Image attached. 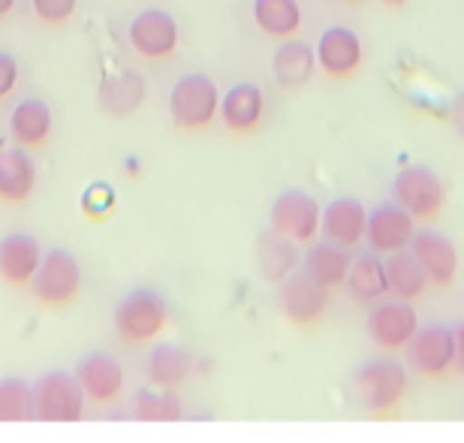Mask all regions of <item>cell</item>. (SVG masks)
Wrapping results in <instances>:
<instances>
[{"instance_id":"obj_17","label":"cell","mask_w":464,"mask_h":443,"mask_svg":"<svg viewBox=\"0 0 464 443\" xmlns=\"http://www.w3.org/2000/svg\"><path fill=\"white\" fill-rule=\"evenodd\" d=\"M266 115V94L254 82H238L227 94H220V121L229 133L247 136L259 130Z\"/></svg>"},{"instance_id":"obj_19","label":"cell","mask_w":464,"mask_h":443,"mask_svg":"<svg viewBox=\"0 0 464 443\" xmlns=\"http://www.w3.org/2000/svg\"><path fill=\"white\" fill-rule=\"evenodd\" d=\"M36 188V163L27 148H0V202L22 206Z\"/></svg>"},{"instance_id":"obj_36","label":"cell","mask_w":464,"mask_h":443,"mask_svg":"<svg viewBox=\"0 0 464 443\" xmlns=\"http://www.w3.org/2000/svg\"><path fill=\"white\" fill-rule=\"evenodd\" d=\"M15 9V0H0V18H6Z\"/></svg>"},{"instance_id":"obj_5","label":"cell","mask_w":464,"mask_h":443,"mask_svg":"<svg viewBox=\"0 0 464 443\" xmlns=\"http://www.w3.org/2000/svg\"><path fill=\"white\" fill-rule=\"evenodd\" d=\"M31 293L43 308L52 311L70 308L82 293L79 260L70 251H63V247H52L49 254H43L40 269H36L31 281Z\"/></svg>"},{"instance_id":"obj_20","label":"cell","mask_w":464,"mask_h":443,"mask_svg":"<svg viewBox=\"0 0 464 443\" xmlns=\"http://www.w3.org/2000/svg\"><path fill=\"white\" fill-rule=\"evenodd\" d=\"M314 70H317V52L308 43L295 40V36L277 43L272 58V76L284 91L304 88L314 79Z\"/></svg>"},{"instance_id":"obj_32","label":"cell","mask_w":464,"mask_h":443,"mask_svg":"<svg viewBox=\"0 0 464 443\" xmlns=\"http://www.w3.org/2000/svg\"><path fill=\"white\" fill-rule=\"evenodd\" d=\"M31 6H34V15L40 18L43 24L61 27V24H67L72 18L79 0H31Z\"/></svg>"},{"instance_id":"obj_29","label":"cell","mask_w":464,"mask_h":443,"mask_svg":"<svg viewBox=\"0 0 464 443\" xmlns=\"http://www.w3.org/2000/svg\"><path fill=\"white\" fill-rule=\"evenodd\" d=\"M133 417L142 422H179L184 417L179 395L172 390H157V386H145L133 399Z\"/></svg>"},{"instance_id":"obj_14","label":"cell","mask_w":464,"mask_h":443,"mask_svg":"<svg viewBox=\"0 0 464 443\" xmlns=\"http://www.w3.org/2000/svg\"><path fill=\"white\" fill-rule=\"evenodd\" d=\"M76 380L82 386V392H85L88 404L109 408V404H115L121 399V392H124V368H121L115 356L94 350V353L79 359Z\"/></svg>"},{"instance_id":"obj_24","label":"cell","mask_w":464,"mask_h":443,"mask_svg":"<svg viewBox=\"0 0 464 443\" xmlns=\"http://www.w3.org/2000/svg\"><path fill=\"white\" fill-rule=\"evenodd\" d=\"M350 265H353V256L347 247L332 245L326 238L308 245V254H304V272H308L317 284H323L329 293L344 287Z\"/></svg>"},{"instance_id":"obj_35","label":"cell","mask_w":464,"mask_h":443,"mask_svg":"<svg viewBox=\"0 0 464 443\" xmlns=\"http://www.w3.org/2000/svg\"><path fill=\"white\" fill-rule=\"evenodd\" d=\"M464 380V326H456V368H452Z\"/></svg>"},{"instance_id":"obj_11","label":"cell","mask_w":464,"mask_h":443,"mask_svg":"<svg viewBox=\"0 0 464 443\" xmlns=\"http://www.w3.org/2000/svg\"><path fill=\"white\" fill-rule=\"evenodd\" d=\"M179 22L166 9H142L130 22V45L145 61H166L179 52Z\"/></svg>"},{"instance_id":"obj_6","label":"cell","mask_w":464,"mask_h":443,"mask_svg":"<svg viewBox=\"0 0 464 443\" xmlns=\"http://www.w3.org/2000/svg\"><path fill=\"white\" fill-rule=\"evenodd\" d=\"M85 404L88 399L76 374L61 368H52L34 383V410L40 422H79L85 417Z\"/></svg>"},{"instance_id":"obj_31","label":"cell","mask_w":464,"mask_h":443,"mask_svg":"<svg viewBox=\"0 0 464 443\" xmlns=\"http://www.w3.org/2000/svg\"><path fill=\"white\" fill-rule=\"evenodd\" d=\"M82 211L91 220H103L115 211V188L106 181H94L88 184L85 193H82Z\"/></svg>"},{"instance_id":"obj_22","label":"cell","mask_w":464,"mask_h":443,"mask_svg":"<svg viewBox=\"0 0 464 443\" xmlns=\"http://www.w3.org/2000/svg\"><path fill=\"white\" fill-rule=\"evenodd\" d=\"M49 133H52V109L40 97L22 100L13 109V115H9V136H13L15 145L27 148V151L43 148L49 142Z\"/></svg>"},{"instance_id":"obj_10","label":"cell","mask_w":464,"mask_h":443,"mask_svg":"<svg viewBox=\"0 0 464 443\" xmlns=\"http://www.w3.org/2000/svg\"><path fill=\"white\" fill-rule=\"evenodd\" d=\"M281 313L293 329H317L329 313V290L308 272H293L281 281Z\"/></svg>"},{"instance_id":"obj_12","label":"cell","mask_w":464,"mask_h":443,"mask_svg":"<svg viewBox=\"0 0 464 443\" xmlns=\"http://www.w3.org/2000/svg\"><path fill=\"white\" fill-rule=\"evenodd\" d=\"M413 236H416V220L398 202H383L374 211H368L365 242L374 254L392 256L398 251H407Z\"/></svg>"},{"instance_id":"obj_30","label":"cell","mask_w":464,"mask_h":443,"mask_svg":"<svg viewBox=\"0 0 464 443\" xmlns=\"http://www.w3.org/2000/svg\"><path fill=\"white\" fill-rule=\"evenodd\" d=\"M34 386L22 377L0 380V422H34Z\"/></svg>"},{"instance_id":"obj_26","label":"cell","mask_w":464,"mask_h":443,"mask_svg":"<svg viewBox=\"0 0 464 443\" xmlns=\"http://www.w3.org/2000/svg\"><path fill=\"white\" fill-rule=\"evenodd\" d=\"M256 263H259V272L266 274V281L281 284L290 278L295 272V265H299V245L284 238L281 233H275V229H268L256 242Z\"/></svg>"},{"instance_id":"obj_38","label":"cell","mask_w":464,"mask_h":443,"mask_svg":"<svg viewBox=\"0 0 464 443\" xmlns=\"http://www.w3.org/2000/svg\"><path fill=\"white\" fill-rule=\"evenodd\" d=\"M347 4H365V0H347Z\"/></svg>"},{"instance_id":"obj_28","label":"cell","mask_w":464,"mask_h":443,"mask_svg":"<svg viewBox=\"0 0 464 443\" xmlns=\"http://www.w3.org/2000/svg\"><path fill=\"white\" fill-rule=\"evenodd\" d=\"M386 281H389V293L395 299L404 302H420L425 293H429V278H425L422 265L416 263V256L411 251H398L386 260Z\"/></svg>"},{"instance_id":"obj_23","label":"cell","mask_w":464,"mask_h":443,"mask_svg":"<svg viewBox=\"0 0 464 443\" xmlns=\"http://www.w3.org/2000/svg\"><path fill=\"white\" fill-rule=\"evenodd\" d=\"M344 290L353 302L359 304H371L374 308L377 302H383L389 295V281H386V263L380 260V254H362L353 260Z\"/></svg>"},{"instance_id":"obj_21","label":"cell","mask_w":464,"mask_h":443,"mask_svg":"<svg viewBox=\"0 0 464 443\" xmlns=\"http://www.w3.org/2000/svg\"><path fill=\"white\" fill-rule=\"evenodd\" d=\"M97 100H100V109L112 118H124L130 112H136L145 100V79L139 70H118V72H109L100 82V91H97Z\"/></svg>"},{"instance_id":"obj_9","label":"cell","mask_w":464,"mask_h":443,"mask_svg":"<svg viewBox=\"0 0 464 443\" xmlns=\"http://www.w3.org/2000/svg\"><path fill=\"white\" fill-rule=\"evenodd\" d=\"M407 362H411L413 374L429 383L447 380L456 368V329H447L440 323L420 329L407 347Z\"/></svg>"},{"instance_id":"obj_27","label":"cell","mask_w":464,"mask_h":443,"mask_svg":"<svg viewBox=\"0 0 464 443\" xmlns=\"http://www.w3.org/2000/svg\"><path fill=\"white\" fill-rule=\"evenodd\" d=\"M256 27L272 40H290L302 31V4L299 0H254L250 6Z\"/></svg>"},{"instance_id":"obj_37","label":"cell","mask_w":464,"mask_h":443,"mask_svg":"<svg viewBox=\"0 0 464 443\" xmlns=\"http://www.w3.org/2000/svg\"><path fill=\"white\" fill-rule=\"evenodd\" d=\"M380 4L389 6V9H401V6L407 4V0H380Z\"/></svg>"},{"instance_id":"obj_8","label":"cell","mask_w":464,"mask_h":443,"mask_svg":"<svg viewBox=\"0 0 464 443\" xmlns=\"http://www.w3.org/2000/svg\"><path fill=\"white\" fill-rule=\"evenodd\" d=\"M268 220H272L275 233H281L284 238H290V242H295L299 247H308L320 238L323 208L308 190L290 188L275 197Z\"/></svg>"},{"instance_id":"obj_18","label":"cell","mask_w":464,"mask_h":443,"mask_svg":"<svg viewBox=\"0 0 464 443\" xmlns=\"http://www.w3.org/2000/svg\"><path fill=\"white\" fill-rule=\"evenodd\" d=\"M43 263V247L31 233H9L0 238V278L6 287H31Z\"/></svg>"},{"instance_id":"obj_16","label":"cell","mask_w":464,"mask_h":443,"mask_svg":"<svg viewBox=\"0 0 464 443\" xmlns=\"http://www.w3.org/2000/svg\"><path fill=\"white\" fill-rule=\"evenodd\" d=\"M365 226H368V211L353 197H338L323 208L320 236L332 245H341L353 251V247L365 242Z\"/></svg>"},{"instance_id":"obj_15","label":"cell","mask_w":464,"mask_h":443,"mask_svg":"<svg viewBox=\"0 0 464 443\" xmlns=\"http://www.w3.org/2000/svg\"><path fill=\"white\" fill-rule=\"evenodd\" d=\"M411 254L422 265L431 290H450L459 278V251L447 236L440 233H416L411 242Z\"/></svg>"},{"instance_id":"obj_2","label":"cell","mask_w":464,"mask_h":443,"mask_svg":"<svg viewBox=\"0 0 464 443\" xmlns=\"http://www.w3.org/2000/svg\"><path fill=\"white\" fill-rule=\"evenodd\" d=\"M356 392L371 419H395L407 399V371L392 356L374 359L356 374Z\"/></svg>"},{"instance_id":"obj_25","label":"cell","mask_w":464,"mask_h":443,"mask_svg":"<svg viewBox=\"0 0 464 443\" xmlns=\"http://www.w3.org/2000/svg\"><path fill=\"white\" fill-rule=\"evenodd\" d=\"M190 368V353L179 344H157L145 359L148 383L157 386V390H179L181 383H188Z\"/></svg>"},{"instance_id":"obj_3","label":"cell","mask_w":464,"mask_h":443,"mask_svg":"<svg viewBox=\"0 0 464 443\" xmlns=\"http://www.w3.org/2000/svg\"><path fill=\"white\" fill-rule=\"evenodd\" d=\"M169 326V304L157 290L136 287L115 304V332L124 344H148Z\"/></svg>"},{"instance_id":"obj_7","label":"cell","mask_w":464,"mask_h":443,"mask_svg":"<svg viewBox=\"0 0 464 443\" xmlns=\"http://www.w3.org/2000/svg\"><path fill=\"white\" fill-rule=\"evenodd\" d=\"M416 332H420V313H416L413 302L383 299L368 313V338L386 356L407 353Z\"/></svg>"},{"instance_id":"obj_13","label":"cell","mask_w":464,"mask_h":443,"mask_svg":"<svg viewBox=\"0 0 464 443\" xmlns=\"http://www.w3.org/2000/svg\"><path fill=\"white\" fill-rule=\"evenodd\" d=\"M317 67L326 72L329 79L347 82L359 72L362 67V40L353 27L344 24H332L320 34L317 40Z\"/></svg>"},{"instance_id":"obj_4","label":"cell","mask_w":464,"mask_h":443,"mask_svg":"<svg viewBox=\"0 0 464 443\" xmlns=\"http://www.w3.org/2000/svg\"><path fill=\"white\" fill-rule=\"evenodd\" d=\"M392 202H398L416 224H434L447 206V188L429 166H404L392 181Z\"/></svg>"},{"instance_id":"obj_1","label":"cell","mask_w":464,"mask_h":443,"mask_svg":"<svg viewBox=\"0 0 464 443\" xmlns=\"http://www.w3.org/2000/svg\"><path fill=\"white\" fill-rule=\"evenodd\" d=\"M169 115L175 130L199 133L215 124L220 115V91L218 82L206 72H188L169 91Z\"/></svg>"},{"instance_id":"obj_34","label":"cell","mask_w":464,"mask_h":443,"mask_svg":"<svg viewBox=\"0 0 464 443\" xmlns=\"http://www.w3.org/2000/svg\"><path fill=\"white\" fill-rule=\"evenodd\" d=\"M450 121H452V130H456L461 140H464V88L452 97L450 103Z\"/></svg>"},{"instance_id":"obj_33","label":"cell","mask_w":464,"mask_h":443,"mask_svg":"<svg viewBox=\"0 0 464 443\" xmlns=\"http://www.w3.org/2000/svg\"><path fill=\"white\" fill-rule=\"evenodd\" d=\"M18 85V61L9 52H0V103L13 94Z\"/></svg>"}]
</instances>
